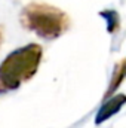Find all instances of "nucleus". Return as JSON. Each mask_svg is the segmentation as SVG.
<instances>
[{
  "instance_id": "nucleus-1",
  "label": "nucleus",
  "mask_w": 126,
  "mask_h": 128,
  "mask_svg": "<svg viewBox=\"0 0 126 128\" xmlns=\"http://www.w3.org/2000/svg\"><path fill=\"white\" fill-rule=\"evenodd\" d=\"M43 58V49L37 43H28L12 51L0 63V94L18 90L37 73Z\"/></svg>"
},
{
  "instance_id": "nucleus-2",
  "label": "nucleus",
  "mask_w": 126,
  "mask_h": 128,
  "mask_svg": "<svg viewBox=\"0 0 126 128\" xmlns=\"http://www.w3.org/2000/svg\"><path fill=\"white\" fill-rule=\"evenodd\" d=\"M21 24L45 40H54L70 28V18L60 8L33 2L22 9Z\"/></svg>"
},
{
  "instance_id": "nucleus-3",
  "label": "nucleus",
  "mask_w": 126,
  "mask_h": 128,
  "mask_svg": "<svg viewBox=\"0 0 126 128\" xmlns=\"http://www.w3.org/2000/svg\"><path fill=\"white\" fill-rule=\"evenodd\" d=\"M125 103H126L125 94H117V96L108 98V100L101 106V109L98 110V113H96V116H95V124L99 125V124H102L104 121L110 119L113 115H116V113L125 106Z\"/></svg>"
},
{
  "instance_id": "nucleus-4",
  "label": "nucleus",
  "mask_w": 126,
  "mask_h": 128,
  "mask_svg": "<svg viewBox=\"0 0 126 128\" xmlns=\"http://www.w3.org/2000/svg\"><path fill=\"white\" fill-rule=\"evenodd\" d=\"M99 15L107 21V30L108 33H116L120 28V18L116 10H102Z\"/></svg>"
},
{
  "instance_id": "nucleus-5",
  "label": "nucleus",
  "mask_w": 126,
  "mask_h": 128,
  "mask_svg": "<svg viewBox=\"0 0 126 128\" xmlns=\"http://www.w3.org/2000/svg\"><path fill=\"white\" fill-rule=\"evenodd\" d=\"M1 42H3V28L0 26V45H1Z\"/></svg>"
},
{
  "instance_id": "nucleus-6",
  "label": "nucleus",
  "mask_w": 126,
  "mask_h": 128,
  "mask_svg": "<svg viewBox=\"0 0 126 128\" xmlns=\"http://www.w3.org/2000/svg\"><path fill=\"white\" fill-rule=\"evenodd\" d=\"M122 63H123V66H125V68H126V60H122Z\"/></svg>"
}]
</instances>
